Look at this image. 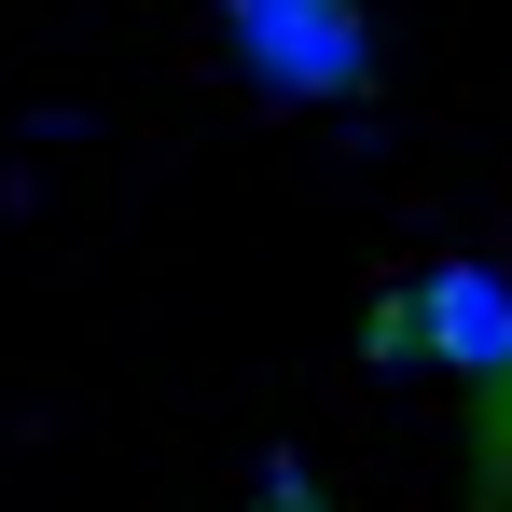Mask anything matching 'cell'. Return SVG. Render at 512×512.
I'll use <instances>...</instances> for the list:
<instances>
[{"label": "cell", "instance_id": "obj_1", "mask_svg": "<svg viewBox=\"0 0 512 512\" xmlns=\"http://www.w3.org/2000/svg\"><path fill=\"white\" fill-rule=\"evenodd\" d=\"M360 360L374 374H443L471 402V443L512 416V277L485 250H429L402 291H374L360 319Z\"/></svg>", "mask_w": 512, "mask_h": 512}, {"label": "cell", "instance_id": "obj_3", "mask_svg": "<svg viewBox=\"0 0 512 512\" xmlns=\"http://www.w3.org/2000/svg\"><path fill=\"white\" fill-rule=\"evenodd\" d=\"M471 512H512V416L471 443Z\"/></svg>", "mask_w": 512, "mask_h": 512}, {"label": "cell", "instance_id": "obj_2", "mask_svg": "<svg viewBox=\"0 0 512 512\" xmlns=\"http://www.w3.org/2000/svg\"><path fill=\"white\" fill-rule=\"evenodd\" d=\"M208 42L250 111H333L374 84V28L360 0H208Z\"/></svg>", "mask_w": 512, "mask_h": 512}, {"label": "cell", "instance_id": "obj_4", "mask_svg": "<svg viewBox=\"0 0 512 512\" xmlns=\"http://www.w3.org/2000/svg\"><path fill=\"white\" fill-rule=\"evenodd\" d=\"M250 512H333V499H319V471H305V457H263V499Z\"/></svg>", "mask_w": 512, "mask_h": 512}]
</instances>
